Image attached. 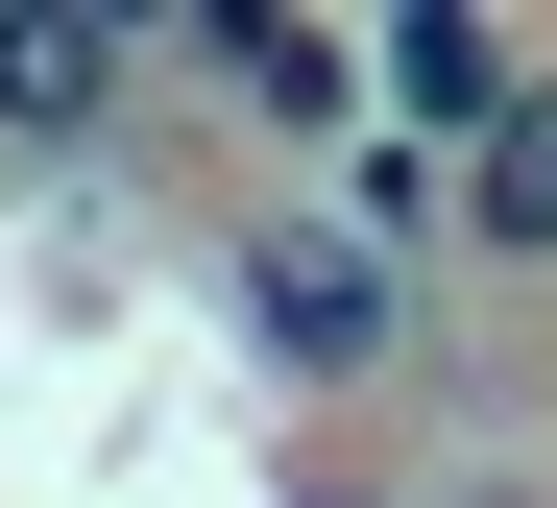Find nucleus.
<instances>
[{
  "label": "nucleus",
  "mask_w": 557,
  "mask_h": 508,
  "mask_svg": "<svg viewBox=\"0 0 557 508\" xmlns=\"http://www.w3.org/2000/svg\"><path fill=\"white\" fill-rule=\"evenodd\" d=\"M460 267H557V73L460 146Z\"/></svg>",
  "instance_id": "4"
},
{
  "label": "nucleus",
  "mask_w": 557,
  "mask_h": 508,
  "mask_svg": "<svg viewBox=\"0 0 557 508\" xmlns=\"http://www.w3.org/2000/svg\"><path fill=\"white\" fill-rule=\"evenodd\" d=\"M533 73H557V49H509V25H460V0H412V25H388V146H436V170H460Z\"/></svg>",
  "instance_id": "2"
},
{
  "label": "nucleus",
  "mask_w": 557,
  "mask_h": 508,
  "mask_svg": "<svg viewBox=\"0 0 557 508\" xmlns=\"http://www.w3.org/2000/svg\"><path fill=\"white\" fill-rule=\"evenodd\" d=\"M460 508H557V484H533V460H485V484H460Z\"/></svg>",
  "instance_id": "5"
},
{
  "label": "nucleus",
  "mask_w": 557,
  "mask_h": 508,
  "mask_svg": "<svg viewBox=\"0 0 557 508\" xmlns=\"http://www.w3.org/2000/svg\"><path fill=\"white\" fill-rule=\"evenodd\" d=\"M122 73H170V49H146V25H73V0H0V146L122 122Z\"/></svg>",
  "instance_id": "3"
},
{
  "label": "nucleus",
  "mask_w": 557,
  "mask_h": 508,
  "mask_svg": "<svg viewBox=\"0 0 557 508\" xmlns=\"http://www.w3.org/2000/svg\"><path fill=\"white\" fill-rule=\"evenodd\" d=\"M243 363H267V387H315V412L412 363V290H388V243H363L339 194H315V219H243Z\"/></svg>",
  "instance_id": "1"
}]
</instances>
